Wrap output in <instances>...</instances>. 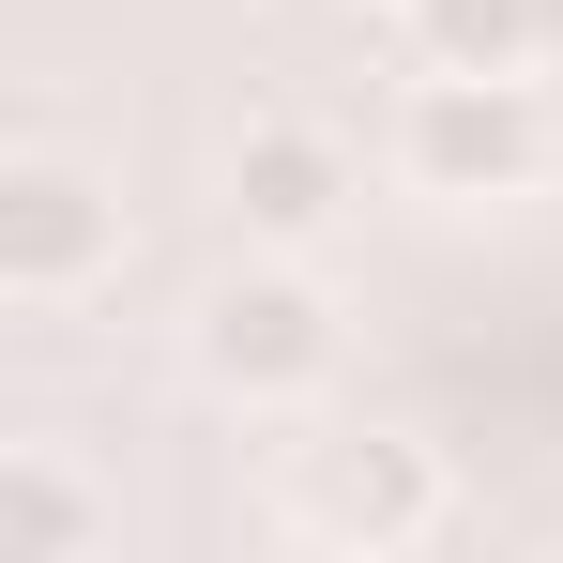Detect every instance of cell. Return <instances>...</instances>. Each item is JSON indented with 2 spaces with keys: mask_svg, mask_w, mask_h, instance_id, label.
Returning <instances> with one entry per match:
<instances>
[{
  "mask_svg": "<svg viewBox=\"0 0 563 563\" xmlns=\"http://www.w3.org/2000/svg\"><path fill=\"white\" fill-rule=\"evenodd\" d=\"M92 289H122V198L77 153H0V305L15 320H77Z\"/></svg>",
  "mask_w": 563,
  "mask_h": 563,
  "instance_id": "cell-4",
  "label": "cell"
},
{
  "mask_svg": "<svg viewBox=\"0 0 563 563\" xmlns=\"http://www.w3.org/2000/svg\"><path fill=\"white\" fill-rule=\"evenodd\" d=\"M335 213H351V153H335L320 122H244V137H229V229H244V244L320 260Z\"/></svg>",
  "mask_w": 563,
  "mask_h": 563,
  "instance_id": "cell-5",
  "label": "cell"
},
{
  "mask_svg": "<svg viewBox=\"0 0 563 563\" xmlns=\"http://www.w3.org/2000/svg\"><path fill=\"white\" fill-rule=\"evenodd\" d=\"M396 184L442 198V213H487V198H533L549 168V92L533 77H457V62H411V92H396Z\"/></svg>",
  "mask_w": 563,
  "mask_h": 563,
  "instance_id": "cell-1",
  "label": "cell"
},
{
  "mask_svg": "<svg viewBox=\"0 0 563 563\" xmlns=\"http://www.w3.org/2000/svg\"><path fill=\"white\" fill-rule=\"evenodd\" d=\"M198 380L229 396V411H305L320 380H335V289L305 275L289 244H244V275L198 289Z\"/></svg>",
  "mask_w": 563,
  "mask_h": 563,
  "instance_id": "cell-2",
  "label": "cell"
},
{
  "mask_svg": "<svg viewBox=\"0 0 563 563\" xmlns=\"http://www.w3.org/2000/svg\"><path fill=\"white\" fill-rule=\"evenodd\" d=\"M289 533L335 563H411L442 518H457V487H442V457L411 442V427H335V442H289Z\"/></svg>",
  "mask_w": 563,
  "mask_h": 563,
  "instance_id": "cell-3",
  "label": "cell"
},
{
  "mask_svg": "<svg viewBox=\"0 0 563 563\" xmlns=\"http://www.w3.org/2000/svg\"><path fill=\"white\" fill-rule=\"evenodd\" d=\"M107 533H122V503H107L62 442H15V457H0V563H77V549H107Z\"/></svg>",
  "mask_w": 563,
  "mask_h": 563,
  "instance_id": "cell-6",
  "label": "cell"
},
{
  "mask_svg": "<svg viewBox=\"0 0 563 563\" xmlns=\"http://www.w3.org/2000/svg\"><path fill=\"white\" fill-rule=\"evenodd\" d=\"M396 31L457 77H549V0H396Z\"/></svg>",
  "mask_w": 563,
  "mask_h": 563,
  "instance_id": "cell-7",
  "label": "cell"
},
{
  "mask_svg": "<svg viewBox=\"0 0 563 563\" xmlns=\"http://www.w3.org/2000/svg\"><path fill=\"white\" fill-rule=\"evenodd\" d=\"M549 62H563V0H549Z\"/></svg>",
  "mask_w": 563,
  "mask_h": 563,
  "instance_id": "cell-8",
  "label": "cell"
}]
</instances>
